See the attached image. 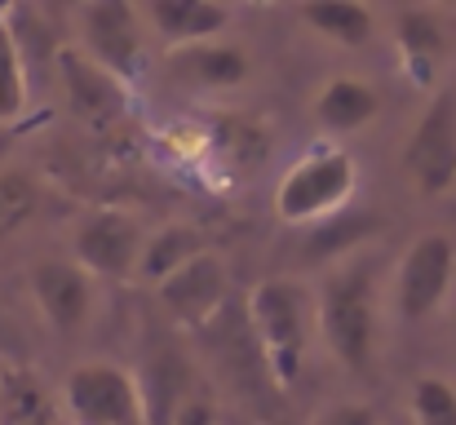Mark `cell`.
Returning <instances> with one entry per match:
<instances>
[{
    "label": "cell",
    "mask_w": 456,
    "mask_h": 425,
    "mask_svg": "<svg viewBox=\"0 0 456 425\" xmlns=\"http://www.w3.org/2000/svg\"><path fill=\"white\" fill-rule=\"evenodd\" d=\"M381 222L368 213V208H341L337 217L310 226L305 235V262H323V257H341L350 249H359L368 235H377Z\"/></svg>",
    "instance_id": "obj_18"
},
{
    "label": "cell",
    "mask_w": 456,
    "mask_h": 425,
    "mask_svg": "<svg viewBox=\"0 0 456 425\" xmlns=\"http://www.w3.org/2000/svg\"><path fill=\"white\" fill-rule=\"evenodd\" d=\"M36 204H40L36 182L18 168H0V240L18 235L36 217Z\"/></svg>",
    "instance_id": "obj_21"
},
{
    "label": "cell",
    "mask_w": 456,
    "mask_h": 425,
    "mask_svg": "<svg viewBox=\"0 0 456 425\" xmlns=\"http://www.w3.org/2000/svg\"><path fill=\"white\" fill-rule=\"evenodd\" d=\"M208 253V240L195 231V226H164V231H155L151 240L142 244V257H138V280L159 288V283L168 280V275H177L186 262H195V257H204Z\"/></svg>",
    "instance_id": "obj_17"
},
{
    "label": "cell",
    "mask_w": 456,
    "mask_h": 425,
    "mask_svg": "<svg viewBox=\"0 0 456 425\" xmlns=\"http://www.w3.org/2000/svg\"><path fill=\"white\" fill-rule=\"evenodd\" d=\"M27 62H22V49H18V36L9 27V9H0V125H13L22 120L27 111Z\"/></svg>",
    "instance_id": "obj_20"
},
{
    "label": "cell",
    "mask_w": 456,
    "mask_h": 425,
    "mask_svg": "<svg viewBox=\"0 0 456 425\" xmlns=\"http://www.w3.org/2000/svg\"><path fill=\"white\" fill-rule=\"evenodd\" d=\"M310 31H319L328 45L341 49H368L377 36V13L359 0H319V4H302L297 9Z\"/></svg>",
    "instance_id": "obj_15"
},
{
    "label": "cell",
    "mask_w": 456,
    "mask_h": 425,
    "mask_svg": "<svg viewBox=\"0 0 456 425\" xmlns=\"http://www.w3.org/2000/svg\"><path fill=\"white\" fill-rule=\"evenodd\" d=\"M0 341H4V319H0Z\"/></svg>",
    "instance_id": "obj_24"
},
{
    "label": "cell",
    "mask_w": 456,
    "mask_h": 425,
    "mask_svg": "<svg viewBox=\"0 0 456 425\" xmlns=\"http://www.w3.org/2000/svg\"><path fill=\"white\" fill-rule=\"evenodd\" d=\"M381 116V94L359 76H332L314 98V120L328 134H359Z\"/></svg>",
    "instance_id": "obj_14"
},
{
    "label": "cell",
    "mask_w": 456,
    "mask_h": 425,
    "mask_svg": "<svg viewBox=\"0 0 456 425\" xmlns=\"http://www.w3.org/2000/svg\"><path fill=\"white\" fill-rule=\"evenodd\" d=\"M354 186H359V164L350 151L328 146L302 155L275 186V217L284 226H319L341 208H350Z\"/></svg>",
    "instance_id": "obj_3"
},
{
    "label": "cell",
    "mask_w": 456,
    "mask_h": 425,
    "mask_svg": "<svg viewBox=\"0 0 456 425\" xmlns=\"http://www.w3.org/2000/svg\"><path fill=\"white\" fill-rule=\"evenodd\" d=\"M155 292H159V306L168 310V319H173L177 328L204 332V328L222 315V306H226V297H231V271H226V262L208 249L204 257H195V262H186L177 275H168Z\"/></svg>",
    "instance_id": "obj_9"
},
{
    "label": "cell",
    "mask_w": 456,
    "mask_h": 425,
    "mask_svg": "<svg viewBox=\"0 0 456 425\" xmlns=\"http://www.w3.org/2000/svg\"><path fill=\"white\" fill-rule=\"evenodd\" d=\"M403 173L426 200L456 191V89H439L412 125L403 142Z\"/></svg>",
    "instance_id": "obj_6"
},
{
    "label": "cell",
    "mask_w": 456,
    "mask_h": 425,
    "mask_svg": "<svg viewBox=\"0 0 456 425\" xmlns=\"http://www.w3.org/2000/svg\"><path fill=\"white\" fill-rule=\"evenodd\" d=\"M168 67L177 80H186L191 89H208V94H226L248 85L253 62L240 45H222V40H204V45H186V49H168Z\"/></svg>",
    "instance_id": "obj_12"
},
{
    "label": "cell",
    "mask_w": 456,
    "mask_h": 425,
    "mask_svg": "<svg viewBox=\"0 0 456 425\" xmlns=\"http://www.w3.org/2000/svg\"><path fill=\"white\" fill-rule=\"evenodd\" d=\"M314 328L332 359L368 372L377 355V275L372 262H341L314 297Z\"/></svg>",
    "instance_id": "obj_2"
},
{
    "label": "cell",
    "mask_w": 456,
    "mask_h": 425,
    "mask_svg": "<svg viewBox=\"0 0 456 425\" xmlns=\"http://www.w3.org/2000/svg\"><path fill=\"white\" fill-rule=\"evenodd\" d=\"M71 18H76V36H80L76 49L85 58H94L120 85L138 80V71H142V40H147L142 36L147 31L142 9H134L125 0H89Z\"/></svg>",
    "instance_id": "obj_4"
},
{
    "label": "cell",
    "mask_w": 456,
    "mask_h": 425,
    "mask_svg": "<svg viewBox=\"0 0 456 425\" xmlns=\"http://www.w3.org/2000/svg\"><path fill=\"white\" fill-rule=\"evenodd\" d=\"M253 346L280 390H289L305 368V350L314 328V297L297 280H262L244 306Z\"/></svg>",
    "instance_id": "obj_1"
},
{
    "label": "cell",
    "mask_w": 456,
    "mask_h": 425,
    "mask_svg": "<svg viewBox=\"0 0 456 425\" xmlns=\"http://www.w3.org/2000/svg\"><path fill=\"white\" fill-rule=\"evenodd\" d=\"M456 280V240L444 231H426L408 244V253L395 266V310L403 323L430 319Z\"/></svg>",
    "instance_id": "obj_7"
},
{
    "label": "cell",
    "mask_w": 456,
    "mask_h": 425,
    "mask_svg": "<svg viewBox=\"0 0 456 425\" xmlns=\"http://www.w3.org/2000/svg\"><path fill=\"white\" fill-rule=\"evenodd\" d=\"M142 22L168 49H186V45L217 40L231 27V9L217 0H151L142 9Z\"/></svg>",
    "instance_id": "obj_13"
},
{
    "label": "cell",
    "mask_w": 456,
    "mask_h": 425,
    "mask_svg": "<svg viewBox=\"0 0 456 425\" xmlns=\"http://www.w3.org/2000/svg\"><path fill=\"white\" fill-rule=\"evenodd\" d=\"M58 62V80H62V98L71 107L76 120L94 125V129H107L125 116V102H129V85H120L111 71H102L94 58H85L76 45H62L53 53Z\"/></svg>",
    "instance_id": "obj_10"
},
{
    "label": "cell",
    "mask_w": 456,
    "mask_h": 425,
    "mask_svg": "<svg viewBox=\"0 0 456 425\" xmlns=\"http://www.w3.org/2000/svg\"><path fill=\"white\" fill-rule=\"evenodd\" d=\"M395 40L412 67H430L448 53V31H444L439 13H430V9H403L395 18Z\"/></svg>",
    "instance_id": "obj_19"
},
{
    "label": "cell",
    "mask_w": 456,
    "mask_h": 425,
    "mask_svg": "<svg viewBox=\"0 0 456 425\" xmlns=\"http://www.w3.org/2000/svg\"><path fill=\"white\" fill-rule=\"evenodd\" d=\"M0 425H67V417L49 399L36 372L4 368L0 372Z\"/></svg>",
    "instance_id": "obj_16"
},
{
    "label": "cell",
    "mask_w": 456,
    "mask_h": 425,
    "mask_svg": "<svg viewBox=\"0 0 456 425\" xmlns=\"http://www.w3.org/2000/svg\"><path fill=\"white\" fill-rule=\"evenodd\" d=\"M412 425H456V386L448 377H417L412 381Z\"/></svg>",
    "instance_id": "obj_22"
},
{
    "label": "cell",
    "mask_w": 456,
    "mask_h": 425,
    "mask_svg": "<svg viewBox=\"0 0 456 425\" xmlns=\"http://www.w3.org/2000/svg\"><path fill=\"white\" fill-rule=\"evenodd\" d=\"M142 226L138 217L120 213V208H98L89 213L80 226H76V266L89 275V280H134L138 271V257H142Z\"/></svg>",
    "instance_id": "obj_8"
},
{
    "label": "cell",
    "mask_w": 456,
    "mask_h": 425,
    "mask_svg": "<svg viewBox=\"0 0 456 425\" xmlns=\"http://www.w3.org/2000/svg\"><path fill=\"white\" fill-rule=\"evenodd\" d=\"M314 425H386V417L372 408V404H359V399H341V404H328Z\"/></svg>",
    "instance_id": "obj_23"
},
{
    "label": "cell",
    "mask_w": 456,
    "mask_h": 425,
    "mask_svg": "<svg viewBox=\"0 0 456 425\" xmlns=\"http://www.w3.org/2000/svg\"><path fill=\"white\" fill-rule=\"evenodd\" d=\"M67 425H129L142 417V390L138 377L125 372L120 364H80L62 381L58 399Z\"/></svg>",
    "instance_id": "obj_5"
},
{
    "label": "cell",
    "mask_w": 456,
    "mask_h": 425,
    "mask_svg": "<svg viewBox=\"0 0 456 425\" xmlns=\"http://www.w3.org/2000/svg\"><path fill=\"white\" fill-rule=\"evenodd\" d=\"M31 297H36V310L45 315V323L62 337L80 332L89 323V310H94V280L76 266V262H62V257H45L31 266Z\"/></svg>",
    "instance_id": "obj_11"
}]
</instances>
